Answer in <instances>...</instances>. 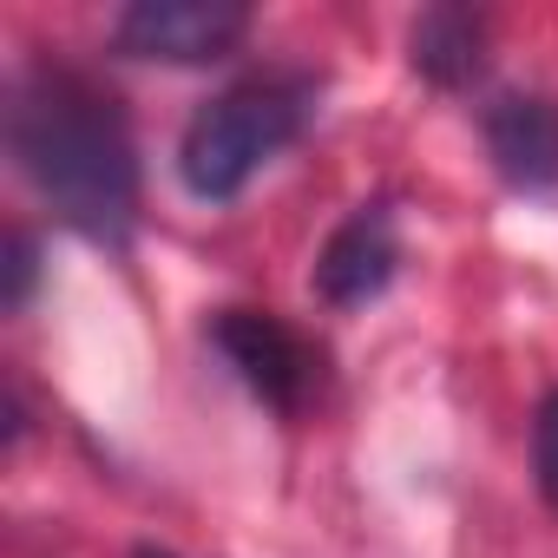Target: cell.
I'll use <instances>...</instances> for the list:
<instances>
[{
    "instance_id": "6da1fadb",
    "label": "cell",
    "mask_w": 558,
    "mask_h": 558,
    "mask_svg": "<svg viewBox=\"0 0 558 558\" xmlns=\"http://www.w3.org/2000/svg\"><path fill=\"white\" fill-rule=\"evenodd\" d=\"M8 158L14 171L47 197V210L99 243V250H125L132 223H138V145L125 125L119 93H106L99 80L73 73V66H21L8 80Z\"/></svg>"
},
{
    "instance_id": "7a4b0ae2",
    "label": "cell",
    "mask_w": 558,
    "mask_h": 558,
    "mask_svg": "<svg viewBox=\"0 0 558 558\" xmlns=\"http://www.w3.org/2000/svg\"><path fill=\"white\" fill-rule=\"evenodd\" d=\"M323 86L310 73H250L223 93H210L178 138V178L197 204H230L243 197V184L303 138V125L316 119Z\"/></svg>"
},
{
    "instance_id": "3957f363",
    "label": "cell",
    "mask_w": 558,
    "mask_h": 558,
    "mask_svg": "<svg viewBox=\"0 0 558 558\" xmlns=\"http://www.w3.org/2000/svg\"><path fill=\"white\" fill-rule=\"evenodd\" d=\"M204 336H210V349L223 355V368H230L263 408L296 414V408L310 401L323 355H316L283 316H269V310H217V316L204 323Z\"/></svg>"
},
{
    "instance_id": "277c9868",
    "label": "cell",
    "mask_w": 558,
    "mask_h": 558,
    "mask_svg": "<svg viewBox=\"0 0 558 558\" xmlns=\"http://www.w3.org/2000/svg\"><path fill=\"white\" fill-rule=\"evenodd\" d=\"M250 34V8L236 0H132L112 21L119 60H158V66H210Z\"/></svg>"
},
{
    "instance_id": "5b68a950",
    "label": "cell",
    "mask_w": 558,
    "mask_h": 558,
    "mask_svg": "<svg viewBox=\"0 0 558 558\" xmlns=\"http://www.w3.org/2000/svg\"><path fill=\"white\" fill-rule=\"evenodd\" d=\"M395 269H401V223H395V204L388 197H368L355 204L329 243L316 250V269H310V283L329 310H362L375 296H388L395 283Z\"/></svg>"
},
{
    "instance_id": "8992f818",
    "label": "cell",
    "mask_w": 558,
    "mask_h": 558,
    "mask_svg": "<svg viewBox=\"0 0 558 558\" xmlns=\"http://www.w3.org/2000/svg\"><path fill=\"white\" fill-rule=\"evenodd\" d=\"M480 132L493 151V171L512 191H551L558 184V99L512 86V93L486 99Z\"/></svg>"
},
{
    "instance_id": "52a82bcc",
    "label": "cell",
    "mask_w": 558,
    "mask_h": 558,
    "mask_svg": "<svg viewBox=\"0 0 558 558\" xmlns=\"http://www.w3.org/2000/svg\"><path fill=\"white\" fill-rule=\"evenodd\" d=\"M408 66L427 86H466L486 66V14L460 8V0H440V8H421L408 21Z\"/></svg>"
},
{
    "instance_id": "ba28073f",
    "label": "cell",
    "mask_w": 558,
    "mask_h": 558,
    "mask_svg": "<svg viewBox=\"0 0 558 558\" xmlns=\"http://www.w3.org/2000/svg\"><path fill=\"white\" fill-rule=\"evenodd\" d=\"M532 480H538V499L558 512V388L532 414Z\"/></svg>"
},
{
    "instance_id": "9c48e42d",
    "label": "cell",
    "mask_w": 558,
    "mask_h": 558,
    "mask_svg": "<svg viewBox=\"0 0 558 558\" xmlns=\"http://www.w3.org/2000/svg\"><path fill=\"white\" fill-rule=\"evenodd\" d=\"M8 290H0V303L8 310H27V296H34V283H40V236L34 230H8Z\"/></svg>"
}]
</instances>
